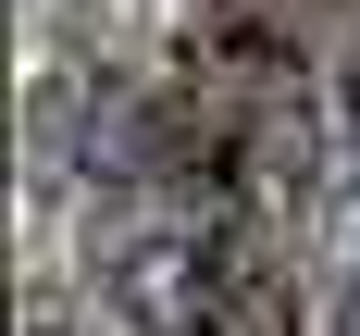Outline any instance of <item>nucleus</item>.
Wrapping results in <instances>:
<instances>
[{
    "instance_id": "nucleus-1",
    "label": "nucleus",
    "mask_w": 360,
    "mask_h": 336,
    "mask_svg": "<svg viewBox=\"0 0 360 336\" xmlns=\"http://www.w3.org/2000/svg\"><path fill=\"white\" fill-rule=\"evenodd\" d=\"M224 299H236V261L199 249V237H149V249H124V311L137 324H224Z\"/></svg>"
}]
</instances>
